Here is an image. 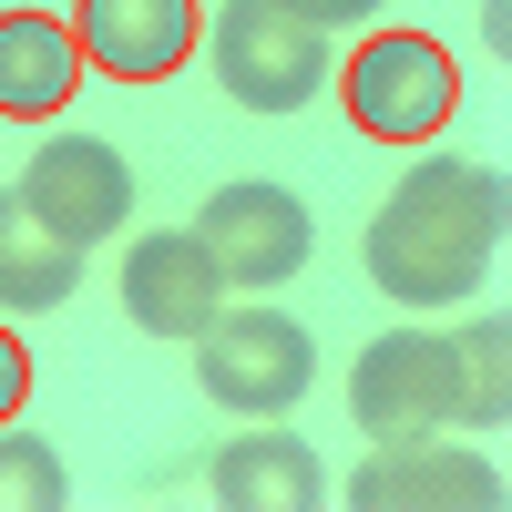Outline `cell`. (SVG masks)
<instances>
[{
	"label": "cell",
	"instance_id": "1",
	"mask_svg": "<svg viewBox=\"0 0 512 512\" xmlns=\"http://www.w3.org/2000/svg\"><path fill=\"white\" fill-rule=\"evenodd\" d=\"M502 256V164H410L369 216V287L400 308H451Z\"/></svg>",
	"mask_w": 512,
	"mask_h": 512
},
{
	"label": "cell",
	"instance_id": "2",
	"mask_svg": "<svg viewBox=\"0 0 512 512\" xmlns=\"http://www.w3.org/2000/svg\"><path fill=\"white\" fill-rule=\"evenodd\" d=\"M205 52H216V82L246 113H297L328 82V31L308 11H287V0H216Z\"/></svg>",
	"mask_w": 512,
	"mask_h": 512
},
{
	"label": "cell",
	"instance_id": "3",
	"mask_svg": "<svg viewBox=\"0 0 512 512\" xmlns=\"http://www.w3.org/2000/svg\"><path fill=\"white\" fill-rule=\"evenodd\" d=\"M195 379H205V400L216 410H256V420H277L308 400V379H318V349H308V328H297L287 308H216L195 328Z\"/></svg>",
	"mask_w": 512,
	"mask_h": 512
},
{
	"label": "cell",
	"instance_id": "4",
	"mask_svg": "<svg viewBox=\"0 0 512 512\" xmlns=\"http://www.w3.org/2000/svg\"><path fill=\"white\" fill-rule=\"evenodd\" d=\"M338 93H349L359 134H379V144H431L441 123H451V103H461V72H451V52H441L431 31H369L359 52H349V72H338Z\"/></svg>",
	"mask_w": 512,
	"mask_h": 512
},
{
	"label": "cell",
	"instance_id": "5",
	"mask_svg": "<svg viewBox=\"0 0 512 512\" xmlns=\"http://www.w3.org/2000/svg\"><path fill=\"white\" fill-rule=\"evenodd\" d=\"M349 410H359L369 441H431V431H451V420H461V359H451V338H431V328L369 338L359 369H349Z\"/></svg>",
	"mask_w": 512,
	"mask_h": 512
},
{
	"label": "cell",
	"instance_id": "6",
	"mask_svg": "<svg viewBox=\"0 0 512 512\" xmlns=\"http://www.w3.org/2000/svg\"><path fill=\"white\" fill-rule=\"evenodd\" d=\"M205 256H216V277L226 287H287L297 267H308V205H297L287 185L267 175H236L205 195V216H195Z\"/></svg>",
	"mask_w": 512,
	"mask_h": 512
},
{
	"label": "cell",
	"instance_id": "7",
	"mask_svg": "<svg viewBox=\"0 0 512 512\" xmlns=\"http://www.w3.org/2000/svg\"><path fill=\"white\" fill-rule=\"evenodd\" d=\"M21 205L62 246H103V236H123V216H134V164H123L103 134H52L31 154V175H21Z\"/></svg>",
	"mask_w": 512,
	"mask_h": 512
},
{
	"label": "cell",
	"instance_id": "8",
	"mask_svg": "<svg viewBox=\"0 0 512 512\" xmlns=\"http://www.w3.org/2000/svg\"><path fill=\"white\" fill-rule=\"evenodd\" d=\"M338 502H359V512H492L502 502V472H492L482 451H451L431 431V441H379L359 472H349Z\"/></svg>",
	"mask_w": 512,
	"mask_h": 512
},
{
	"label": "cell",
	"instance_id": "9",
	"mask_svg": "<svg viewBox=\"0 0 512 512\" xmlns=\"http://www.w3.org/2000/svg\"><path fill=\"white\" fill-rule=\"evenodd\" d=\"M123 308H134V328L154 338H195L205 318L226 308V277H216V256H205V236H144V246H123Z\"/></svg>",
	"mask_w": 512,
	"mask_h": 512
},
{
	"label": "cell",
	"instance_id": "10",
	"mask_svg": "<svg viewBox=\"0 0 512 512\" xmlns=\"http://www.w3.org/2000/svg\"><path fill=\"white\" fill-rule=\"evenodd\" d=\"M72 41H82V62H103L113 82H164L195 52V0H82Z\"/></svg>",
	"mask_w": 512,
	"mask_h": 512
},
{
	"label": "cell",
	"instance_id": "11",
	"mask_svg": "<svg viewBox=\"0 0 512 512\" xmlns=\"http://www.w3.org/2000/svg\"><path fill=\"white\" fill-rule=\"evenodd\" d=\"M82 82V41L52 11H0V113L11 123H52Z\"/></svg>",
	"mask_w": 512,
	"mask_h": 512
},
{
	"label": "cell",
	"instance_id": "12",
	"mask_svg": "<svg viewBox=\"0 0 512 512\" xmlns=\"http://www.w3.org/2000/svg\"><path fill=\"white\" fill-rule=\"evenodd\" d=\"M328 472H318V451L308 441H287V431H246L216 451V502L226 512H318Z\"/></svg>",
	"mask_w": 512,
	"mask_h": 512
},
{
	"label": "cell",
	"instance_id": "13",
	"mask_svg": "<svg viewBox=\"0 0 512 512\" xmlns=\"http://www.w3.org/2000/svg\"><path fill=\"white\" fill-rule=\"evenodd\" d=\"M72 287H82V246H62L21 205V185H11V195H0V308H11V318H52Z\"/></svg>",
	"mask_w": 512,
	"mask_h": 512
},
{
	"label": "cell",
	"instance_id": "14",
	"mask_svg": "<svg viewBox=\"0 0 512 512\" xmlns=\"http://www.w3.org/2000/svg\"><path fill=\"white\" fill-rule=\"evenodd\" d=\"M451 359H461V420L502 431L512 420V318H472L451 338Z\"/></svg>",
	"mask_w": 512,
	"mask_h": 512
},
{
	"label": "cell",
	"instance_id": "15",
	"mask_svg": "<svg viewBox=\"0 0 512 512\" xmlns=\"http://www.w3.org/2000/svg\"><path fill=\"white\" fill-rule=\"evenodd\" d=\"M52 502H72L62 492V451L31 441V431H0V512H52Z\"/></svg>",
	"mask_w": 512,
	"mask_h": 512
},
{
	"label": "cell",
	"instance_id": "16",
	"mask_svg": "<svg viewBox=\"0 0 512 512\" xmlns=\"http://www.w3.org/2000/svg\"><path fill=\"white\" fill-rule=\"evenodd\" d=\"M21 400H31V349H21L11 328H0V431L21 420Z\"/></svg>",
	"mask_w": 512,
	"mask_h": 512
},
{
	"label": "cell",
	"instance_id": "17",
	"mask_svg": "<svg viewBox=\"0 0 512 512\" xmlns=\"http://www.w3.org/2000/svg\"><path fill=\"white\" fill-rule=\"evenodd\" d=\"M287 11H308L318 31H338V21H369V11H379V0H287Z\"/></svg>",
	"mask_w": 512,
	"mask_h": 512
}]
</instances>
